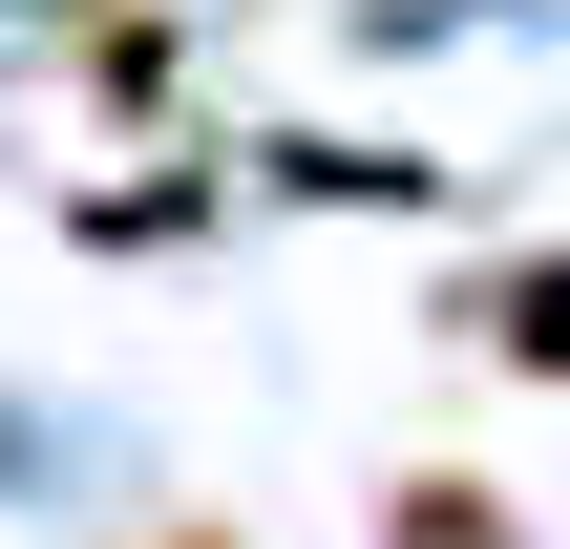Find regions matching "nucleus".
<instances>
[{
	"mask_svg": "<svg viewBox=\"0 0 570 549\" xmlns=\"http://www.w3.org/2000/svg\"><path fill=\"white\" fill-rule=\"evenodd\" d=\"M465 339H508V360H550V381H570V254H529V275H465Z\"/></svg>",
	"mask_w": 570,
	"mask_h": 549,
	"instance_id": "1",
	"label": "nucleus"
},
{
	"mask_svg": "<svg viewBox=\"0 0 570 549\" xmlns=\"http://www.w3.org/2000/svg\"><path fill=\"white\" fill-rule=\"evenodd\" d=\"M169 549H212V529H169Z\"/></svg>",
	"mask_w": 570,
	"mask_h": 549,
	"instance_id": "3",
	"label": "nucleus"
},
{
	"mask_svg": "<svg viewBox=\"0 0 570 549\" xmlns=\"http://www.w3.org/2000/svg\"><path fill=\"white\" fill-rule=\"evenodd\" d=\"M381 549H529V529H508V508H487V487H465V465H423V487H402V508H381Z\"/></svg>",
	"mask_w": 570,
	"mask_h": 549,
	"instance_id": "2",
	"label": "nucleus"
}]
</instances>
